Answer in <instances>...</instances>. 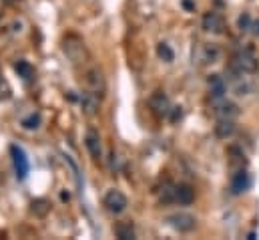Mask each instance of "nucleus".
<instances>
[{
    "mask_svg": "<svg viewBox=\"0 0 259 240\" xmlns=\"http://www.w3.org/2000/svg\"><path fill=\"white\" fill-rule=\"evenodd\" d=\"M62 53L64 57L71 61V65L75 67H81L89 61V51H87V44L81 36L77 34H67L62 38Z\"/></svg>",
    "mask_w": 259,
    "mask_h": 240,
    "instance_id": "obj_1",
    "label": "nucleus"
},
{
    "mask_svg": "<svg viewBox=\"0 0 259 240\" xmlns=\"http://www.w3.org/2000/svg\"><path fill=\"white\" fill-rule=\"evenodd\" d=\"M229 69H233L237 73H243V75H251V73L257 71V59L253 57L251 51H245V49L243 51H237L233 55V61H231V67Z\"/></svg>",
    "mask_w": 259,
    "mask_h": 240,
    "instance_id": "obj_2",
    "label": "nucleus"
},
{
    "mask_svg": "<svg viewBox=\"0 0 259 240\" xmlns=\"http://www.w3.org/2000/svg\"><path fill=\"white\" fill-rule=\"evenodd\" d=\"M85 87L89 93L97 95V97H103V93L107 91V81H105V75L101 69L93 67L85 73Z\"/></svg>",
    "mask_w": 259,
    "mask_h": 240,
    "instance_id": "obj_3",
    "label": "nucleus"
},
{
    "mask_svg": "<svg viewBox=\"0 0 259 240\" xmlns=\"http://www.w3.org/2000/svg\"><path fill=\"white\" fill-rule=\"evenodd\" d=\"M195 59L199 65H213L221 61V49L213 42H201L195 51Z\"/></svg>",
    "mask_w": 259,
    "mask_h": 240,
    "instance_id": "obj_4",
    "label": "nucleus"
},
{
    "mask_svg": "<svg viewBox=\"0 0 259 240\" xmlns=\"http://www.w3.org/2000/svg\"><path fill=\"white\" fill-rule=\"evenodd\" d=\"M103 204H105V208L111 212V214H123L125 210H127V206H129V202H127V196L121 192V190H109L107 194H105V200H103Z\"/></svg>",
    "mask_w": 259,
    "mask_h": 240,
    "instance_id": "obj_5",
    "label": "nucleus"
},
{
    "mask_svg": "<svg viewBox=\"0 0 259 240\" xmlns=\"http://www.w3.org/2000/svg\"><path fill=\"white\" fill-rule=\"evenodd\" d=\"M165 222H167L173 230H177V232H191V230H195V226H197L195 216H191V214H187V212L171 214V216L165 218Z\"/></svg>",
    "mask_w": 259,
    "mask_h": 240,
    "instance_id": "obj_6",
    "label": "nucleus"
},
{
    "mask_svg": "<svg viewBox=\"0 0 259 240\" xmlns=\"http://www.w3.org/2000/svg\"><path fill=\"white\" fill-rule=\"evenodd\" d=\"M149 107H151V111L157 115V117H169V113H171V101H169V97L165 95V91H155L153 95H151V99H149Z\"/></svg>",
    "mask_w": 259,
    "mask_h": 240,
    "instance_id": "obj_7",
    "label": "nucleus"
},
{
    "mask_svg": "<svg viewBox=\"0 0 259 240\" xmlns=\"http://www.w3.org/2000/svg\"><path fill=\"white\" fill-rule=\"evenodd\" d=\"M10 156H12V166H14L16 178L24 180L28 176V158H26V154L22 152V148L10 146Z\"/></svg>",
    "mask_w": 259,
    "mask_h": 240,
    "instance_id": "obj_8",
    "label": "nucleus"
},
{
    "mask_svg": "<svg viewBox=\"0 0 259 240\" xmlns=\"http://www.w3.org/2000/svg\"><path fill=\"white\" fill-rule=\"evenodd\" d=\"M201 26L205 32H211V34H221L225 30V20L219 12H205L203 14V20H201Z\"/></svg>",
    "mask_w": 259,
    "mask_h": 240,
    "instance_id": "obj_9",
    "label": "nucleus"
},
{
    "mask_svg": "<svg viewBox=\"0 0 259 240\" xmlns=\"http://www.w3.org/2000/svg\"><path fill=\"white\" fill-rule=\"evenodd\" d=\"M215 103V109H213V113H215V117L217 119H237L239 117V107L233 103V101H223V99H219V101H213Z\"/></svg>",
    "mask_w": 259,
    "mask_h": 240,
    "instance_id": "obj_10",
    "label": "nucleus"
},
{
    "mask_svg": "<svg viewBox=\"0 0 259 240\" xmlns=\"http://www.w3.org/2000/svg\"><path fill=\"white\" fill-rule=\"evenodd\" d=\"M85 146L91 154L93 160H101L103 158V141H101V135L95 131V129H89L87 135H85Z\"/></svg>",
    "mask_w": 259,
    "mask_h": 240,
    "instance_id": "obj_11",
    "label": "nucleus"
},
{
    "mask_svg": "<svg viewBox=\"0 0 259 240\" xmlns=\"http://www.w3.org/2000/svg\"><path fill=\"white\" fill-rule=\"evenodd\" d=\"M207 85H209V93H211V101H219L225 97L227 93V83L221 75H209L207 79Z\"/></svg>",
    "mask_w": 259,
    "mask_h": 240,
    "instance_id": "obj_12",
    "label": "nucleus"
},
{
    "mask_svg": "<svg viewBox=\"0 0 259 240\" xmlns=\"http://www.w3.org/2000/svg\"><path fill=\"white\" fill-rule=\"evenodd\" d=\"M249 186H251L249 174H247L245 170H237V172L233 174V178H231V192H233V194H243V192L249 190Z\"/></svg>",
    "mask_w": 259,
    "mask_h": 240,
    "instance_id": "obj_13",
    "label": "nucleus"
},
{
    "mask_svg": "<svg viewBox=\"0 0 259 240\" xmlns=\"http://www.w3.org/2000/svg\"><path fill=\"white\" fill-rule=\"evenodd\" d=\"M193 200H195V190L189 184H177L175 186V202L177 204L187 206V204H193Z\"/></svg>",
    "mask_w": 259,
    "mask_h": 240,
    "instance_id": "obj_14",
    "label": "nucleus"
},
{
    "mask_svg": "<svg viewBox=\"0 0 259 240\" xmlns=\"http://www.w3.org/2000/svg\"><path fill=\"white\" fill-rule=\"evenodd\" d=\"M235 133V119H217L215 123V135L219 139H227Z\"/></svg>",
    "mask_w": 259,
    "mask_h": 240,
    "instance_id": "obj_15",
    "label": "nucleus"
},
{
    "mask_svg": "<svg viewBox=\"0 0 259 240\" xmlns=\"http://www.w3.org/2000/svg\"><path fill=\"white\" fill-rule=\"evenodd\" d=\"M81 107H83V111H85L87 115H91V117L97 115V111H99V97L87 91V93L81 97Z\"/></svg>",
    "mask_w": 259,
    "mask_h": 240,
    "instance_id": "obj_16",
    "label": "nucleus"
},
{
    "mask_svg": "<svg viewBox=\"0 0 259 240\" xmlns=\"http://www.w3.org/2000/svg\"><path fill=\"white\" fill-rule=\"evenodd\" d=\"M115 236L119 240H133L137 236L135 226H133L131 222H119V224L115 226Z\"/></svg>",
    "mask_w": 259,
    "mask_h": 240,
    "instance_id": "obj_17",
    "label": "nucleus"
},
{
    "mask_svg": "<svg viewBox=\"0 0 259 240\" xmlns=\"http://www.w3.org/2000/svg\"><path fill=\"white\" fill-rule=\"evenodd\" d=\"M14 71L18 73V77H22V79H32V75H34V69H32V65L28 63V61H18L16 65H14Z\"/></svg>",
    "mask_w": 259,
    "mask_h": 240,
    "instance_id": "obj_18",
    "label": "nucleus"
},
{
    "mask_svg": "<svg viewBox=\"0 0 259 240\" xmlns=\"http://www.w3.org/2000/svg\"><path fill=\"white\" fill-rule=\"evenodd\" d=\"M40 123H42L40 113H30L28 117H24V119H22V127H24V129H28V131H36V129L40 127Z\"/></svg>",
    "mask_w": 259,
    "mask_h": 240,
    "instance_id": "obj_19",
    "label": "nucleus"
},
{
    "mask_svg": "<svg viewBox=\"0 0 259 240\" xmlns=\"http://www.w3.org/2000/svg\"><path fill=\"white\" fill-rule=\"evenodd\" d=\"M157 55H159V59L165 61V63H173V59H175V53H173V49H171L167 42H159V44H157Z\"/></svg>",
    "mask_w": 259,
    "mask_h": 240,
    "instance_id": "obj_20",
    "label": "nucleus"
},
{
    "mask_svg": "<svg viewBox=\"0 0 259 240\" xmlns=\"http://www.w3.org/2000/svg\"><path fill=\"white\" fill-rule=\"evenodd\" d=\"M161 204H175V186L165 184L161 190Z\"/></svg>",
    "mask_w": 259,
    "mask_h": 240,
    "instance_id": "obj_21",
    "label": "nucleus"
},
{
    "mask_svg": "<svg viewBox=\"0 0 259 240\" xmlns=\"http://www.w3.org/2000/svg\"><path fill=\"white\" fill-rule=\"evenodd\" d=\"M251 24H253V18H251L249 12H243V14L239 16V20H237V26H239L241 32H249V30H251Z\"/></svg>",
    "mask_w": 259,
    "mask_h": 240,
    "instance_id": "obj_22",
    "label": "nucleus"
},
{
    "mask_svg": "<svg viewBox=\"0 0 259 240\" xmlns=\"http://www.w3.org/2000/svg\"><path fill=\"white\" fill-rule=\"evenodd\" d=\"M48 210H50V206H48L46 200H34V202H32V212H34L36 216H44Z\"/></svg>",
    "mask_w": 259,
    "mask_h": 240,
    "instance_id": "obj_23",
    "label": "nucleus"
},
{
    "mask_svg": "<svg viewBox=\"0 0 259 240\" xmlns=\"http://www.w3.org/2000/svg\"><path fill=\"white\" fill-rule=\"evenodd\" d=\"M169 115H171V121H173V123H177V121L183 117V111H181V107H173Z\"/></svg>",
    "mask_w": 259,
    "mask_h": 240,
    "instance_id": "obj_24",
    "label": "nucleus"
},
{
    "mask_svg": "<svg viewBox=\"0 0 259 240\" xmlns=\"http://www.w3.org/2000/svg\"><path fill=\"white\" fill-rule=\"evenodd\" d=\"M253 36H259V18L257 20H253V24H251V30H249Z\"/></svg>",
    "mask_w": 259,
    "mask_h": 240,
    "instance_id": "obj_25",
    "label": "nucleus"
},
{
    "mask_svg": "<svg viewBox=\"0 0 259 240\" xmlns=\"http://www.w3.org/2000/svg\"><path fill=\"white\" fill-rule=\"evenodd\" d=\"M183 6H185V8H189V10H193V8H195V4H193L191 0H183Z\"/></svg>",
    "mask_w": 259,
    "mask_h": 240,
    "instance_id": "obj_26",
    "label": "nucleus"
}]
</instances>
